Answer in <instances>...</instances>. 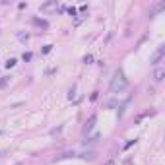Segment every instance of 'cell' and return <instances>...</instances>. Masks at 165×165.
Listing matches in <instances>:
<instances>
[{"label":"cell","instance_id":"cell-1","mask_svg":"<svg viewBox=\"0 0 165 165\" xmlns=\"http://www.w3.org/2000/svg\"><path fill=\"white\" fill-rule=\"evenodd\" d=\"M128 88V80L126 76H124L123 70H117L113 76V80H111V91L113 93H121V91H124Z\"/></svg>","mask_w":165,"mask_h":165},{"label":"cell","instance_id":"cell-2","mask_svg":"<svg viewBox=\"0 0 165 165\" xmlns=\"http://www.w3.org/2000/svg\"><path fill=\"white\" fill-rule=\"evenodd\" d=\"M57 10H58L57 0H52V2H45V4H41V12H43V14H52V12H57Z\"/></svg>","mask_w":165,"mask_h":165},{"label":"cell","instance_id":"cell-3","mask_svg":"<svg viewBox=\"0 0 165 165\" xmlns=\"http://www.w3.org/2000/svg\"><path fill=\"white\" fill-rule=\"evenodd\" d=\"M163 55H165V47H159L157 49L156 52H154V55H151V58H150V64H159L161 62V58H163Z\"/></svg>","mask_w":165,"mask_h":165},{"label":"cell","instance_id":"cell-4","mask_svg":"<svg viewBox=\"0 0 165 165\" xmlns=\"http://www.w3.org/2000/svg\"><path fill=\"white\" fill-rule=\"evenodd\" d=\"M163 76H165V68L157 66L156 70H154V80H156V82H161V80H163Z\"/></svg>","mask_w":165,"mask_h":165},{"label":"cell","instance_id":"cell-5","mask_svg":"<svg viewBox=\"0 0 165 165\" xmlns=\"http://www.w3.org/2000/svg\"><path fill=\"white\" fill-rule=\"evenodd\" d=\"M8 84H10V76H2L0 78V90H4Z\"/></svg>","mask_w":165,"mask_h":165},{"label":"cell","instance_id":"cell-6","mask_svg":"<svg viewBox=\"0 0 165 165\" xmlns=\"http://www.w3.org/2000/svg\"><path fill=\"white\" fill-rule=\"evenodd\" d=\"M16 62H18L16 58H8V60H6V68H14V66H16Z\"/></svg>","mask_w":165,"mask_h":165},{"label":"cell","instance_id":"cell-7","mask_svg":"<svg viewBox=\"0 0 165 165\" xmlns=\"http://www.w3.org/2000/svg\"><path fill=\"white\" fill-rule=\"evenodd\" d=\"M93 123H95V117H91V118H90V123L85 124V132H90L91 128H93Z\"/></svg>","mask_w":165,"mask_h":165},{"label":"cell","instance_id":"cell-8","mask_svg":"<svg viewBox=\"0 0 165 165\" xmlns=\"http://www.w3.org/2000/svg\"><path fill=\"white\" fill-rule=\"evenodd\" d=\"M22 58H24L25 62H29V60L33 58V55H31V52H24V57H22Z\"/></svg>","mask_w":165,"mask_h":165},{"label":"cell","instance_id":"cell-9","mask_svg":"<svg viewBox=\"0 0 165 165\" xmlns=\"http://www.w3.org/2000/svg\"><path fill=\"white\" fill-rule=\"evenodd\" d=\"M91 60H93V58H91V55H88V57H85V58H84V62H85V64H90V62H91Z\"/></svg>","mask_w":165,"mask_h":165},{"label":"cell","instance_id":"cell-10","mask_svg":"<svg viewBox=\"0 0 165 165\" xmlns=\"http://www.w3.org/2000/svg\"><path fill=\"white\" fill-rule=\"evenodd\" d=\"M68 14H70V16H76V8H68Z\"/></svg>","mask_w":165,"mask_h":165},{"label":"cell","instance_id":"cell-11","mask_svg":"<svg viewBox=\"0 0 165 165\" xmlns=\"http://www.w3.org/2000/svg\"><path fill=\"white\" fill-rule=\"evenodd\" d=\"M16 165H24V163H16Z\"/></svg>","mask_w":165,"mask_h":165}]
</instances>
